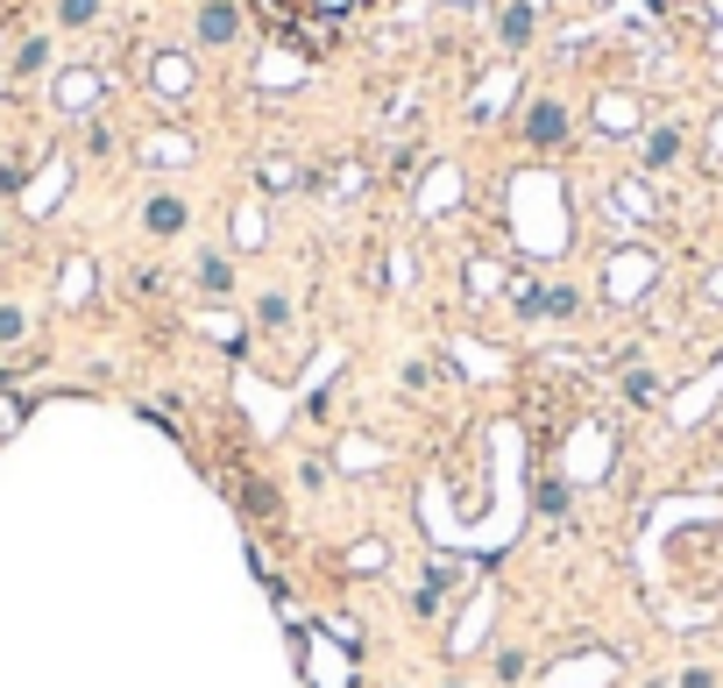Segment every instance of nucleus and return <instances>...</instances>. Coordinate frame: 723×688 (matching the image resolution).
Wrapping results in <instances>:
<instances>
[{
  "mask_svg": "<svg viewBox=\"0 0 723 688\" xmlns=\"http://www.w3.org/2000/svg\"><path fill=\"white\" fill-rule=\"evenodd\" d=\"M0 8H14V0H0Z\"/></svg>",
  "mask_w": 723,
  "mask_h": 688,
  "instance_id": "17",
  "label": "nucleus"
},
{
  "mask_svg": "<svg viewBox=\"0 0 723 688\" xmlns=\"http://www.w3.org/2000/svg\"><path fill=\"white\" fill-rule=\"evenodd\" d=\"M256 320H263V327H284L291 305H284V298H263V305H256Z\"/></svg>",
  "mask_w": 723,
  "mask_h": 688,
  "instance_id": "12",
  "label": "nucleus"
},
{
  "mask_svg": "<svg viewBox=\"0 0 723 688\" xmlns=\"http://www.w3.org/2000/svg\"><path fill=\"white\" fill-rule=\"evenodd\" d=\"M560 136H568V107H560V100H533V114H525V142L554 149Z\"/></svg>",
  "mask_w": 723,
  "mask_h": 688,
  "instance_id": "2",
  "label": "nucleus"
},
{
  "mask_svg": "<svg viewBox=\"0 0 723 688\" xmlns=\"http://www.w3.org/2000/svg\"><path fill=\"white\" fill-rule=\"evenodd\" d=\"M199 284H206L213 298H221V292H234V271H227L221 256H206V263H199Z\"/></svg>",
  "mask_w": 723,
  "mask_h": 688,
  "instance_id": "7",
  "label": "nucleus"
},
{
  "mask_svg": "<svg viewBox=\"0 0 723 688\" xmlns=\"http://www.w3.org/2000/svg\"><path fill=\"white\" fill-rule=\"evenodd\" d=\"M525 36H533V8H525V0H518V8H504V43H525Z\"/></svg>",
  "mask_w": 723,
  "mask_h": 688,
  "instance_id": "6",
  "label": "nucleus"
},
{
  "mask_svg": "<svg viewBox=\"0 0 723 688\" xmlns=\"http://www.w3.org/2000/svg\"><path fill=\"white\" fill-rule=\"evenodd\" d=\"M624 397H632V405H653V397H660V384H653L646 370H632V384H624Z\"/></svg>",
  "mask_w": 723,
  "mask_h": 688,
  "instance_id": "9",
  "label": "nucleus"
},
{
  "mask_svg": "<svg viewBox=\"0 0 723 688\" xmlns=\"http://www.w3.org/2000/svg\"><path fill=\"white\" fill-rule=\"evenodd\" d=\"M248 8H256V14H263V29H270V36H284V43L312 22V0H248Z\"/></svg>",
  "mask_w": 723,
  "mask_h": 688,
  "instance_id": "1",
  "label": "nucleus"
},
{
  "mask_svg": "<svg viewBox=\"0 0 723 688\" xmlns=\"http://www.w3.org/2000/svg\"><path fill=\"white\" fill-rule=\"evenodd\" d=\"M525 675V653H497V681H518Z\"/></svg>",
  "mask_w": 723,
  "mask_h": 688,
  "instance_id": "14",
  "label": "nucleus"
},
{
  "mask_svg": "<svg viewBox=\"0 0 723 688\" xmlns=\"http://www.w3.org/2000/svg\"><path fill=\"white\" fill-rule=\"evenodd\" d=\"M234 29H242V14H234L227 0H206V8H199V36H206V43H234Z\"/></svg>",
  "mask_w": 723,
  "mask_h": 688,
  "instance_id": "4",
  "label": "nucleus"
},
{
  "mask_svg": "<svg viewBox=\"0 0 723 688\" xmlns=\"http://www.w3.org/2000/svg\"><path fill=\"white\" fill-rule=\"evenodd\" d=\"M681 688H716V681H710V667H688V675H681Z\"/></svg>",
  "mask_w": 723,
  "mask_h": 688,
  "instance_id": "15",
  "label": "nucleus"
},
{
  "mask_svg": "<svg viewBox=\"0 0 723 688\" xmlns=\"http://www.w3.org/2000/svg\"><path fill=\"white\" fill-rule=\"evenodd\" d=\"M681 157V136H674V128H660V136L646 142V164H674Z\"/></svg>",
  "mask_w": 723,
  "mask_h": 688,
  "instance_id": "8",
  "label": "nucleus"
},
{
  "mask_svg": "<svg viewBox=\"0 0 723 688\" xmlns=\"http://www.w3.org/2000/svg\"><path fill=\"white\" fill-rule=\"evenodd\" d=\"M149 235H178V227H185V199H149Z\"/></svg>",
  "mask_w": 723,
  "mask_h": 688,
  "instance_id": "5",
  "label": "nucleus"
},
{
  "mask_svg": "<svg viewBox=\"0 0 723 688\" xmlns=\"http://www.w3.org/2000/svg\"><path fill=\"white\" fill-rule=\"evenodd\" d=\"M8 341H22V305H0V348Z\"/></svg>",
  "mask_w": 723,
  "mask_h": 688,
  "instance_id": "10",
  "label": "nucleus"
},
{
  "mask_svg": "<svg viewBox=\"0 0 723 688\" xmlns=\"http://www.w3.org/2000/svg\"><path fill=\"white\" fill-rule=\"evenodd\" d=\"M596 121H603V128H624V121H632V100H603Z\"/></svg>",
  "mask_w": 723,
  "mask_h": 688,
  "instance_id": "11",
  "label": "nucleus"
},
{
  "mask_svg": "<svg viewBox=\"0 0 723 688\" xmlns=\"http://www.w3.org/2000/svg\"><path fill=\"white\" fill-rule=\"evenodd\" d=\"M92 8H100V0H65V22H71V29H86V22H92Z\"/></svg>",
  "mask_w": 723,
  "mask_h": 688,
  "instance_id": "13",
  "label": "nucleus"
},
{
  "mask_svg": "<svg viewBox=\"0 0 723 688\" xmlns=\"http://www.w3.org/2000/svg\"><path fill=\"white\" fill-rule=\"evenodd\" d=\"M234 497H242L248 519H277V497H270V483H263L256 469H234Z\"/></svg>",
  "mask_w": 723,
  "mask_h": 688,
  "instance_id": "3",
  "label": "nucleus"
},
{
  "mask_svg": "<svg viewBox=\"0 0 723 688\" xmlns=\"http://www.w3.org/2000/svg\"><path fill=\"white\" fill-rule=\"evenodd\" d=\"M312 14H326V22H334V14H348V0H312Z\"/></svg>",
  "mask_w": 723,
  "mask_h": 688,
  "instance_id": "16",
  "label": "nucleus"
}]
</instances>
